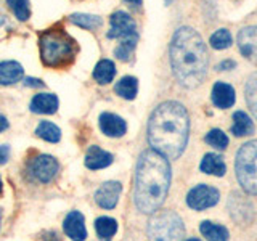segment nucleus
I'll list each match as a JSON object with an SVG mask.
<instances>
[{
	"instance_id": "31",
	"label": "nucleus",
	"mask_w": 257,
	"mask_h": 241,
	"mask_svg": "<svg viewBox=\"0 0 257 241\" xmlns=\"http://www.w3.org/2000/svg\"><path fill=\"white\" fill-rule=\"evenodd\" d=\"M10 158V147L8 145H0V166L5 164Z\"/></svg>"
},
{
	"instance_id": "30",
	"label": "nucleus",
	"mask_w": 257,
	"mask_h": 241,
	"mask_svg": "<svg viewBox=\"0 0 257 241\" xmlns=\"http://www.w3.org/2000/svg\"><path fill=\"white\" fill-rule=\"evenodd\" d=\"M204 140L207 145H211V147H214L217 150H225L228 145V137L225 135L220 129H212V131L206 135Z\"/></svg>"
},
{
	"instance_id": "2",
	"label": "nucleus",
	"mask_w": 257,
	"mask_h": 241,
	"mask_svg": "<svg viewBox=\"0 0 257 241\" xmlns=\"http://www.w3.org/2000/svg\"><path fill=\"white\" fill-rule=\"evenodd\" d=\"M171 185V166L155 150L143 151L135 169L134 203L140 212L155 214L166 201Z\"/></svg>"
},
{
	"instance_id": "26",
	"label": "nucleus",
	"mask_w": 257,
	"mask_h": 241,
	"mask_svg": "<svg viewBox=\"0 0 257 241\" xmlns=\"http://www.w3.org/2000/svg\"><path fill=\"white\" fill-rule=\"evenodd\" d=\"M137 42H139V34L120 39V44L116 47L114 55L117 56L119 60L127 61V60L132 56V53H134V50H135V47H137Z\"/></svg>"
},
{
	"instance_id": "37",
	"label": "nucleus",
	"mask_w": 257,
	"mask_h": 241,
	"mask_svg": "<svg viewBox=\"0 0 257 241\" xmlns=\"http://www.w3.org/2000/svg\"><path fill=\"white\" fill-rule=\"evenodd\" d=\"M2 188H4V185H2V179H0V195H2Z\"/></svg>"
},
{
	"instance_id": "3",
	"label": "nucleus",
	"mask_w": 257,
	"mask_h": 241,
	"mask_svg": "<svg viewBox=\"0 0 257 241\" xmlns=\"http://www.w3.org/2000/svg\"><path fill=\"white\" fill-rule=\"evenodd\" d=\"M171 64L175 79L187 88L201 85L207 74V50L198 32L188 28H179L171 42Z\"/></svg>"
},
{
	"instance_id": "24",
	"label": "nucleus",
	"mask_w": 257,
	"mask_h": 241,
	"mask_svg": "<svg viewBox=\"0 0 257 241\" xmlns=\"http://www.w3.org/2000/svg\"><path fill=\"white\" fill-rule=\"evenodd\" d=\"M69 20L72 24L76 26L82 28V29H88V31H95L101 28L103 20L100 16H95V15H85V13H74L69 16Z\"/></svg>"
},
{
	"instance_id": "22",
	"label": "nucleus",
	"mask_w": 257,
	"mask_h": 241,
	"mask_svg": "<svg viewBox=\"0 0 257 241\" xmlns=\"http://www.w3.org/2000/svg\"><path fill=\"white\" fill-rule=\"evenodd\" d=\"M95 231L101 241H111L117 231V222L111 217H98L95 220Z\"/></svg>"
},
{
	"instance_id": "34",
	"label": "nucleus",
	"mask_w": 257,
	"mask_h": 241,
	"mask_svg": "<svg viewBox=\"0 0 257 241\" xmlns=\"http://www.w3.org/2000/svg\"><path fill=\"white\" fill-rule=\"evenodd\" d=\"M8 129V120L4 114H0V132H4Z\"/></svg>"
},
{
	"instance_id": "10",
	"label": "nucleus",
	"mask_w": 257,
	"mask_h": 241,
	"mask_svg": "<svg viewBox=\"0 0 257 241\" xmlns=\"http://www.w3.org/2000/svg\"><path fill=\"white\" fill-rule=\"evenodd\" d=\"M238 47L249 61L257 64V26H246L238 32Z\"/></svg>"
},
{
	"instance_id": "27",
	"label": "nucleus",
	"mask_w": 257,
	"mask_h": 241,
	"mask_svg": "<svg viewBox=\"0 0 257 241\" xmlns=\"http://www.w3.org/2000/svg\"><path fill=\"white\" fill-rule=\"evenodd\" d=\"M244 95H246V101L247 106L257 119V72L249 76L246 87H244Z\"/></svg>"
},
{
	"instance_id": "21",
	"label": "nucleus",
	"mask_w": 257,
	"mask_h": 241,
	"mask_svg": "<svg viewBox=\"0 0 257 241\" xmlns=\"http://www.w3.org/2000/svg\"><path fill=\"white\" fill-rule=\"evenodd\" d=\"M199 230L207 241H228V230L223 225H217L209 220L201 222Z\"/></svg>"
},
{
	"instance_id": "11",
	"label": "nucleus",
	"mask_w": 257,
	"mask_h": 241,
	"mask_svg": "<svg viewBox=\"0 0 257 241\" xmlns=\"http://www.w3.org/2000/svg\"><path fill=\"white\" fill-rule=\"evenodd\" d=\"M122 191V185L116 180L104 182L101 187L95 191V201L96 204L103 209H112L119 201V195Z\"/></svg>"
},
{
	"instance_id": "17",
	"label": "nucleus",
	"mask_w": 257,
	"mask_h": 241,
	"mask_svg": "<svg viewBox=\"0 0 257 241\" xmlns=\"http://www.w3.org/2000/svg\"><path fill=\"white\" fill-rule=\"evenodd\" d=\"M24 69L18 61H0V85H13L20 82Z\"/></svg>"
},
{
	"instance_id": "15",
	"label": "nucleus",
	"mask_w": 257,
	"mask_h": 241,
	"mask_svg": "<svg viewBox=\"0 0 257 241\" xmlns=\"http://www.w3.org/2000/svg\"><path fill=\"white\" fill-rule=\"evenodd\" d=\"M58 109V96L53 93H37L31 100V111L37 114H53Z\"/></svg>"
},
{
	"instance_id": "36",
	"label": "nucleus",
	"mask_w": 257,
	"mask_h": 241,
	"mask_svg": "<svg viewBox=\"0 0 257 241\" xmlns=\"http://www.w3.org/2000/svg\"><path fill=\"white\" fill-rule=\"evenodd\" d=\"M55 236H56V235H55V233H48V236L45 235V238H44V239H45V241H52V239H53ZM56 241H60V239H58V238H56Z\"/></svg>"
},
{
	"instance_id": "32",
	"label": "nucleus",
	"mask_w": 257,
	"mask_h": 241,
	"mask_svg": "<svg viewBox=\"0 0 257 241\" xmlns=\"http://www.w3.org/2000/svg\"><path fill=\"white\" fill-rule=\"evenodd\" d=\"M233 68H236V63L233 60H225V61L217 64V71H228V69H233Z\"/></svg>"
},
{
	"instance_id": "7",
	"label": "nucleus",
	"mask_w": 257,
	"mask_h": 241,
	"mask_svg": "<svg viewBox=\"0 0 257 241\" xmlns=\"http://www.w3.org/2000/svg\"><path fill=\"white\" fill-rule=\"evenodd\" d=\"M60 171V164L53 156L50 155H39L32 158L28 164V174L31 175L32 180L40 183L52 182L56 174Z\"/></svg>"
},
{
	"instance_id": "8",
	"label": "nucleus",
	"mask_w": 257,
	"mask_h": 241,
	"mask_svg": "<svg viewBox=\"0 0 257 241\" xmlns=\"http://www.w3.org/2000/svg\"><path fill=\"white\" fill-rule=\"evenodd\" d=\"M219 198H220L219 190L201 183L190 190L187 196V204L191 209H195V211H204V209L212 207L219 203Z\"/></svg>"
},
{
	"instance_id": "25",
	"label": "nucleus",
	"mask_w": 257,
	"mask_h": 241,
	"mask_svg": "<svg viewBox=\"0 0 257 241\" xmlns=\"http://www.w3.org/2000/svg\"><path fill=\"white\" fill-rule=\"evenodd\" d=\"M36 135L45 142L56 143L61 139V131L53 123H50V120H42L36 129Z\"/></svg>"
},
{
	"instance_id": "29",
	"label": "nucleus",
	"mask_w": 257,
	"mask_h": 241,
	"mask_svg": "<svg viewBox=\"0 0 257 241\" xmlns=\"http://www.w3.org/2000/svg\"><path fill=\"white\" fill-rule=\"evenodd\" d=\"M7 4L10 5L15 16L20 21H28L31 16L29 0H7Z\"/></svg>"
},
{
	"instance_id": "5",
	"label": "nucleus",
	"mask_w": 257,
	"mask_h": 241,
	"mask_svg": "<svg viewBox=\"0 0 257 241\" xmlns=\"http://www.w3.org/2000/svg\"><path fill=\"white\" fill-rule=\"evenodd\" d=\"M236 179L249 195H257V140L244 143L236 153Z\"/></svg>"
},
{
	"instance_id": "35",
	"label": "nucleus",
	"mask_w": 257,
	"mask_h": 241,
	"mask_svg": "<svg viewBox=\"0 0 257 241\" xmlns=\"http://www.w3.org/2000/svg\"><path fill=\"white\" fill-rule=\"evenodd\" d=\"M124 2L128 4L131 7H134V8H140L142 4H143V0H124Z\"/></svg>"
},
{
	"instance_id": "18",
	"label": "nucleus",
	"mask_w": 257,
	"mask_h": 241,
	"mask_svg": "<svg viewBox=\"0 0 257 241\" xmlns=\"http://www.w3.org/2000/svg\"><path fill=\"white\" fill-rule=\"evenodd\" d=\"M199 169L204 174L215 175V177L225 175V171H227V167H225V163H223L222 156L214 155V153H207V155L203 158V161H201Z\"/></svg>"
},
{
	"instance_id": "16",
	"label": "nucleus",
	"mask_w": 257,
	"mask_h": 241,
	"mask_svg": "<svg viewBox=\"0 0 257 241\" xmlns=\"http://www.w3.org/2000/svg\"><path fill=\"white\" fill-rule=\"evenodd\" d=\"M111 163H112L111 153L101 150L100 147H96V145L88 147L87 155H85V166L88 169H92V171H96V169H104V167H108Z\"/></svg>"
},
{
	"instance_id": "9",
	"label": "nucleus",
	"mask_w": 257,
	"mask_h": 241,
	"mask_svg": "<svg viewBox=\"0 0 257 241\" xmlns=\"http://www.w3.org/2000/svg\"><path fill=\"white\" fill-rule=\"evenodd\" d=\"M111 28L108 31L106 37L108 39H124L128 36L139 34L137 32V24L134 18L125 12H114L109 18Z\"/></svg>"
},
{
	"instance_id": "23",
	"label": "nucleus",
	"mask_w": 257,
	"mask_h": 241,
	"mask_svg": "<svg viewBox=\"0 0 257 241\" xmlns=\"http://www.w3.org/2000/svg\"><path fill=\"white\" fill-rule=\"evenodd\" d=\"M114 90L119 96H122L125 100H134L139 92V80L132 76H125L116 84Z\"/></svg>"
},
{
	"instance_id": "33",
	"label": "nucleus",
	"mask_w": 257,
	"mask_h": 241,
	"mask_svg": "<svg viewBox=\"0 0 257 241\" xmlns=\"http://www.w3.org/2000/svg\"><path fill=\"white\" fill-rule=\"evenodd\" d=\"M24 84H26L28 87H44V82L40 79H32V77H26L24 79Z\"/></svg>"
},
{
	"instance_id": "13",
	"label": "nucleus",
	"mask_w": 257,
	"mask_h": 241,
	"mask_svg": "<svg viewBox=\"0 0 257 241\" xmlns=\"http://www.w3.org/2000/svg\"><path fill=\"white\" fill-rule=\"evenodd\" d=\"M98 124H100V129L104 135L114 137V139L122 137L127 132L125 120L120 116L114 114V112H103L98 119Z\"/></svg>"
},
{
	"instance_id": "20",
	"label": "nucleus",
	"mask_w": 257,
	"mask_h": 241,
	"mask_svg": "<svg viewBox=\"0 0 257 241\" xmlns=\"http://www.w3.org/2000/svg\"><path fill=\"white\" fill-rule=\"evenodd\" d=\"M116 76V64L111 60H101L96 63L93 69V79L101 85H106L112 82V79Z\"/></svg>"
},
{
	"instance_id": "39",
	"label": "nucleus",
	"mask_w": 257,
	"mask_h": 241,
	"mask_svg": "<svg viewBox=\"0 0 257 241\" xmlns=\"http://www.w3.org/2000/svg\"><path fill=\"white\" fill-rule=\"evenodd\" d=\"M187 241H199L198 238H190V239H187Z\"/></svg>"
},
{
	"instance_id": "4",
	"label": "nucleus",
	"mask_w": 257,
	"mask_h": 241,
	"mask_svg": "<svg viewBox=\"0 0 257 241\" xmlns=\"http://www.w3.org/2000/svg\"><path fill=\"white\" fill-rule=\"evenodd\" d=\"M39 50L42 63L48 68H66L77 55V44L61 26L44 31L39 37Z\"/></svg>"
},
{
	"instance_id": "6",
	"label": "nucleus",
	"mask_w": 257,
	"mask_h": 241,
	"mask_svg": "<svg viewBox=\"0 0 257 241\" xmlns=\"http://www.w3.org/2000/svg\"><path fill=\"white\" fill-rule=\"evenodd\" d=\"M185 227L179 215L172 211L155 212L148 223L150 241H182Z\"/></svg>"
},
{
	"instance_id": "12",
	"label": "nucleus",
	"mask_w": 257,
	"mask_h": 241,
	"mask_svg": "<svg viewBox=\"0 0 257 241\" xmlns=\"http://www.w3.org/2000/svg\"><path fill=\"white\" fill-rule=\"evenodd\" d=\"M63 230L72 241H84L87 238V228H85L84 215L79 211L69 212L63 222Z\"/></svg>"
},
{
	"instance_id": "1",
	"label": "nucleus",
	"mask_w": 257,
	"mask_h": 241,
	"mask_svg": "<svg viewBox=\"0 0 257 241\" xmlns=\"http://www.w3.org/2000/svg\"><path fill=\"white\" fill-rule=\"evenodd\" d=\"M188 132L190 119L183 104L164 101L153 111L148 123V142L163 156L179 158L188 143Z\"/></svg>"
},
{
	"instance_id": "28",
	"label": "nucleus",
	"mask_w": 257,
	"mask_h": 241,
	"mask_svg": "<svg viewBox=\"0 0 257 241\" xmlns=\"http://www.w3.org/2000/svg\"><path fill=\"white\" fill-rule=\"evenodd\" d=\"M209 42H211L212 48H215V50H225V48H228L233 44V37L228 29H219L211 36Z\"/></svg>"
},
{
	"instance_id": "19",
	"label": "nucleus",
	"mask_w": 257,
	"mask_h": 241,
	"mask_svg": "<svg viewBox=\"0 0 257 241\" xmlns=\"http://www.w3.org/2000/svg\"><path fill=\"white\" fill-rule=\"evenodd\" d=\"M254 132V123L251 120L244 111H236L233 114V126H231V134L235 137H246Z\"/></svg>"
},
{
	"instance_id": "14",
	"label": "nucleus",
	"mask_w": 257,
	"mask_h": 241,
	"mask_svg": "<svg viewBox=\"0 0 257 241\" xmlns=\"http://www.w3.org/2000/svg\"><path fill=\"white\" fill-rule=\"evenodd\" d=\"M235 88L225 82H215L212 87V103L217 108L227 109L235 104Z\"/></svg>"
},
{
	"instance_id": "38",
	"label": "nucleus",
	"mask_w": 257,
	"mask_h": 241,
	"mask_svg": "<svg viewBox=\"0 0 257 241\" xmlns=\"http://www.w3.org/2000/svg\"><path fill=\"white\" fill-rule=\"evenodd\" d=\"M164 2H166V5H171V4H172V0H164Z\"/></svg>"
}]
</instances>
